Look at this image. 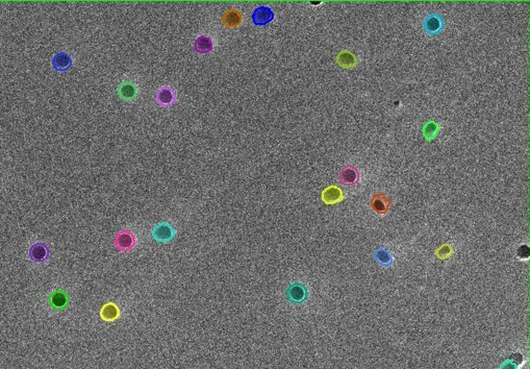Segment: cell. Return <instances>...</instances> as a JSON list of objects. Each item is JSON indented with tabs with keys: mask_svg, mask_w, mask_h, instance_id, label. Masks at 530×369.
<instances>
[{
	"mask_svg": "<svg viewBox=\"0 0 530 369\" xmlns=\"http://www.w3.org/2000/svg\"><path fill=\"white\" fill-rule=\"evenodd\" d=\"M99 316H100L101 320H103L105 322H113L120 318L121 310L117 303L107 302L101 306Z\"/></svg>",
	"mask_w": 530,
	"mask_h": 369,
	"instance_id": "cell-14",
	"label": "cell"
},
{
	"mask_svg": "<svg viewBox=\"0 0 530 369\" xmlns=\"http://www.w3.org/2000/svg\"><path fill=\"white\" fill-rule=\"evenodd\" d=\"M373 258L379 265L384 266V267H391L394 264V257L392 256V253L385 248L378 249L373 254Z\"/></svg>",
	"mask_w": 530,
	"mask_h": 369,
	"instance_id": "cell-19",
	"label": "cell"
},
{
	"mask_svg": "<svg viewBox=\"0 0 530 369\" xmlns=\"http://www.w3.org/2000/svg\"><path fill=\"white\" fill-rule=\"evenodd\" d=\"M499 369H519L518 366H516L515 364H513L512 362H510L508 360L502 362V364L500 365Z\"/></svg>",
	"mask_w": 530,
	"mask_h": 369,
	"instance_id": "cell-23",
	"label": "cell"
},
{
	"mask_svg": "<svg viewBox=\"0 0 530 369\" xmlns=\"http://www.w3.org/2000/svg\"><path fill=\"white\" fill-rule=\"evenodd\" d=\"M215 42L213 38L207 35H200L194 41V49L199 54H207L214 50Z\"/></svg>",
	"mask_w": 530,
	"mask_h": 369,
	"instance_id": "cell-17",
	"label": "cell"
},
{
	"mask_svg": "<svg viewBox=\"0 0 530 369\" xmlns=\"http://www.w3.org/2000/svg\"><path fill=\"white\" fill-rule=\"evenodd\" d=\"M508 361L512 362L513 364H515L516 366H521L523 363H524V357L521 353H514L510 356V358H508Z\"/></svg>",
	"mask_w": 530,
	"mask_h": 369,
	"instance_id": "cell-22",
	"label": "cell"
},
{
	"mask_svg": "<svg viewBox=\"0 0 530 369\" xmlns=\"http://www.w3.org/2000/svg\"><path fill=\"white\" fill-rule=\"evenodd\" d=\"M138 244V237L131 229H124L117 233L114 239L115 248L121 253L132 252Z\"/></svg>",
	"mask_w": 530,
	"mask_h": 369,
	"instance_id": "cell-1",
	"label": "cell"
},
{
	"mask_svg": "<svg viewBox=\"0 0 530 369\" xmlns=\"http://www.w3.org/2000/svg\"><path fill=\"white\" fill-rule=\"evenodd\" d=\"M517 257L520 260H529L530 258V249L526 244L520 245L517 250Z\"/></svg>",
	"mask_w": 530,
	"mask_h": 369,
	"instance_id": "cell-21",
	"label": "cell"
},
{
	"mask_svg": "<svg viewBox=\"0 0 530 369\" xmlns=\"http://www.w3.org/2000/svg\"><path fill=\"white\" fill-rule=\"evenodd\" d=\"M151 237L159 243H169L176 237V230L169 222H160L151 230Z\"/></svg>",
	"mask_w": 530,
	"mask_h": 369,
	"instance_id": "cell-4",
	"label": "cell"
},
{
	"mask_svg": "<svg viewBox=\"0 0 530 369\" xmlns=\"http://www.w3.org/2000/svg\"><path fill=\"white\" fill-rule=\"evenodd\" d=\"M441 133V123L435 120H429L424 123L422 128V134L424 139L427 142H432L439 137Z\"/></svg>",
	"mask_w": 530,
	"mask_h": 369,
	"instance_id": "cell-18",
	"label": "cell"
},
{
	"mask_svg": "<svg viewBox=\"0 0 530 369\" xmlns=\"http://www.w3.org/2000/svg\"><path fill=\"white\" fill-rule=\"evenodd\" d=\"M453 254H454V249H453L452 244H450V243L442 244L435 251V256L440 260H447L450 257H452Z\"/></svg>",
	"mask_w": 530,
	"mask_h": 369,
	"instance_id": "cell-20",
	"label": "cell"
},
{
	"mask_svg": "<svg viewBox=\"0 0 530 369\" xmlns=\"http://www.w3.org/2000/svg\"><path fill=\"white\" fill-rule=\"evenodd\" d=\"M252 23L258 26H263L271 23L275 19V13L274 11L267 6H261L253 11L252 16Z\"/></svg>",
	"mask_w": 530,
	"mask_h": 369,
	"instance_id": "cell-7",
	"label": "cell"
},
{
	"mask_svg": "<svg viewBox=\"0 0 530 369\" xmlns=\"http://www.w3.org/2000/svg\"><path fill=\"white\" fill-rule=\"evenodd\" d=\"M74 65V60L72 55L67 51H58L56 52L52 59L51 66L53 70L57 72H66L69 71Z\"/></svg>",
	"mask_w": 530,
	"mask_h": 369,
	"instance_id": "cell-6",
	"label": "cell"
},
{
	"mask_svg": "<svg viewBox=\"0 0 530 369\" xmlns=\"http://www.w3.org/2000/svg\"><path fill=\"white\" fill-rule=\"evenodd\" d=\"M47 302L52 311L63 312L70 305V295L65 289L57 288L48 295Z\"/></svg>",
	"mask_w": 530,
	"mask_h": 369,
	"instance_id": "cell-2",
	"label": "cell"
},
{
	"mask_svg": "<svg viewBox=\"0 0 530 369\" xmlns=\"http://www.w3.org/2000/svg\"><path fill=\"white\" fill-rule=\"evenodd\" d=\"M221 22L224 26L228 28L239 27L243 22V14L240 10L236 8H231L222 15Z\"/></svg>",
	"mask_w": 530,
	"mask_h": 369,
	"instance_id": "cell-11",
	"label": "cell"
},
{
	"mask_svg": "<svg viewBox=\"0 0 530 369\" xmlns=\"http://www.w3.org/2000/svg\"><path fill=\"white\" fill-rule=\"evenodd\" d=\"M360 179L359 170L353 165H346L340 172V182L345 186L355 184Z\"/></svg>",
	"mask_w": 530,
	"mask_h": 369,
	"instance_id": "cell-16",
	"label": "cell"
},
{
	"mask_svg": "<svg viewBox=\"0 0 530 369\" xmlns=\"http://www.w3.org/2000/svg\"><path fill=\"white\" fill-rule=\"evenodd\" d=\"M308 296H309V293H308L307 287L302 283H298V282L293 283L288 286V288L286 290L287 299L291 303L296 304V305H299V304H302L303 302H305L308 299Z\"/></svg>",
	"mask_w": 530,
	"mask_h": 369,
	"instance_id": "cell-3",
	"label": "cell"
},
{
	"mask_svg": "<svg viewBox=\"0 0 530 369\" xmlns=\"http://www.w3.org/2000/svg\"><path fill=\"white\" fill-rule=\"evenodd\" d=\"M139 93V88L137 84L133 80H123L118 87L119 97L125 101H133L137 98Z\"/></svg>",
	"mask_w": 530,
	"mask_h": 369,
	"instance_id": "cell-12",
	"label": "cell"
},
{
	"mask_svg": "<svg viewBox=\"0 0 530 369\" xmlns=\"http://www.w3.org/2000/svg\"><path fill=\"white\" fill-rule=\"evenodd\" d=\"M335 62L342 69L351 70L357 66L358 58L353 51L348 50V49H343L336 53Z\"/></svg>",
	"mask_w": 530,
	"mask_h": 369,
	"instance_id": "cell-9",
	"label": "cell"
},
{
	"mask_svg": "<svg viewBox=\"0 0 530 369\" xmlns=\"http://www.w3.org/2000/svg\"><path fill=\"white\" fill-rule=\"evenodd\" d=\"M157 101L162 107H170L175 104L176 92L170 86L162 87L157 93Z\"/></svg>",
	"mask_w": 530,
	"mask_h": 369,
	"instance_id": "cell-15",
	"label": "cell"
},
{
	"mask_svg": "<svg viewBox=\"0 0 530 369\" xmlns=\"http://www.w3.org/2000/svg\"><path fill=\"white\" fill-rule=\"evenodd\" d=\"M29 259L35 263H43L47 260L49 256V251L47 245L43 242L34 243L28 251Z\"/></svg>",
	"mask_w": 530,
	"mask_h": 369,
	"instance_id": "cell-13",
	"label": "cell"
},
{
	"mask_svg": "<svg viewBox=\"0 0 530 369\" xmlns=\"http://www.w3.org/2000/svg\"><path fill=\"white\" fill-rule=\"evenodd\" d=\"M392 204V200L383 192L375 193L371 200H370V207L371 209L378 215H386Z\"/></svg>",
	"mask_w": 530,
	"mask_h": 369,
	"instance_id": "cell-8",
	"label": "cell"
},
{
	"mask_svg": "<svg viewBox=\"0 0 530 369\" xmlns=\"http://www.w3.org/2000/svg\"><path fill=\"white\" fill-rule=\"evenodd\" d=\"M321 198L322 201L326 204H336L344 201L346 199V195L340 187L331 184V186L326 187L322 191Z\"/></svg>",
	"mask_w": 530,
	"mask_h": 369,
	"instance_id": "cell-10",
	"label": "cell"
},
{
	"mask_svg": "<svg viewBox=\"0 0 530 369\" xmlns=\"http://www.w3.org/2000/svg\"><path fill=\"white\" fill-rule=\"evenodd\" d=\"M423 30L429 36L441 34L445 28L444 17L439 13H430L423 21Z\"/></svg>",
	"mask_w": 530,
	"mask_h": 369,
	"instance_id": "cell-5",
	"label": "cell"
}]
</instances>
